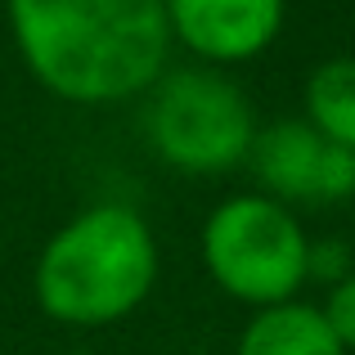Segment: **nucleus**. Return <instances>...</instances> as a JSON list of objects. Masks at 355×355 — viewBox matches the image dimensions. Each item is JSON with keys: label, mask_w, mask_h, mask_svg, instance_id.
I'll return each mask as SVG.
<instances>
[{"label": "nucleus", "mask_w": 355, "mask_h": 355, "mask_svg": "<svg viewBox=\"0 0 355 355\" xmlns=\"http://www.w3.org/2000/svg\"><path fill=\"white\" fill-rule=\"evenodd\" d=\"M157 275L148 225L126 207H90L50 239L36 266V297L63 324H108L144 302Z\"/></svg>", "instance_id": "obj_2"}, {"label": "nucleus", "mask_w": 355, "mask_h": 355, "mask_svg": "<svg viewBox=\"0 0 355 355\" xmlns=\"http://www.w3.org/2000/svg\"><path fill=\"white\" fill-rule=\"evenodd\" d=\"M207 270L230 297L252 306H284L311 270L306 234L284 202L275 198H230L202 234Z\"/></svg>", "instance_id": "obj_3"}, {"label": "nucleus", "mask_w": 355, "mask_h": 355, "mask_svg": "<svg viewBox=\"0 0 355 355\" xmlns=\"http://www.w3.org/2000/svg\"><path fill=\"white\" fill-rule=\"evenodd\" d=\"M324 320H329L333 338L342 342V351L355 347V275H351V279H342V284L333 288L329 306H324Z\"/></svg>", "instance_id": "obj_9"}, {"label": "nucleus", "mask_w": 355, "mask_h": 355, "mask_svg": "<svg viewBox=\"0 0 355 355\" xmlns=\"http://www.w3.org/2000/svg\"><path fill=\"white\" fill-rule=\"evenodd\" d=\"M166 23L189 50L234 63L261 54L284 27V0H166Z\"/></svg>", "instance_id": "obj_6"}, {"label": "nucleus", "mask_w": 355, "mask_h": 355, "mask_svg": "<svg viewBox=\"0 0 355 355\" xmlns=\"http://www.w3.org/2000/svg\"><path fill=\"white\" fill-rule=\"evenodd\" d=\"M157 157L184 171H225L252 153V108L216 72H171L157 81L144 113Z\"/></svg>", "instance_id": "obj_4"}, {"label": "nucleus", "mask_w": 355, "mask_h": 355, "mask_svg": "<svg viewBox=\"0 0 355 355\" xmlns=\"http://www.w3.org/2000/svg\"><path fill=\"white\" fill-rule=\"evenodd\" d=\"M27 68L63 99L104 104L153 86L166 63V0H9Z\"/></svg>", "instance_id": "obj_1"}, {"label": "nucleus", "mask_w": 355, "mask_h": 355, "mask_svg": "<svg viewBox=\"0 0 355 355\" xmlns=\"http://www.w3.org/2000/svg\"><path fill=\"white\" fill-rule=\"evenodd\" d=\"M239 355H347V351L333 338L324 311L284 302V306H266L248 324Z\"/></svg>", "instance_id": "obj_7"}, {"label": "nucleus", "mask_w": 355, "mask_h": 355, "mask_svg": "<svg viewBox=\"0 0 355 355\" xmlns=\"http://www.w3.org/2000/svg\"><path fill=\"white\" fill-rule=\"evenodd\" d=\"M306 108L320 135L355 153V59H333L315 68L311 86H306Z\"/></svg>", "instance_id": "obj_8"}, {"label": "nucleus", "mask_w": 355, "mask_h": 355, "mask_svg": "<svg viewBox=\"0 0 355 355\" xmlns=\"http://www.w3.org/2000/svg\"><path fill=\"white\" fill-rule=\"evenodd\" d=\"M252 166L270 193L297 202H338L355 193V153L311 121H284L252 139Z\"/></svg>", "instance_id": "obj_5"}]
</instances>
